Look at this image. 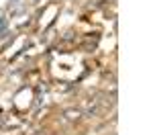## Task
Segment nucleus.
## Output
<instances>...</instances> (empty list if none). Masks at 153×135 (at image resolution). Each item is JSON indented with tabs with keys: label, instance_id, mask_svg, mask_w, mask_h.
I'll list each match as a JSON object with an SVG mask.
<instances>
[]
</instances>
